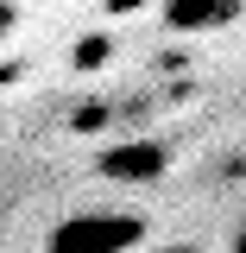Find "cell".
Wrapping results in <instances>:
<instances>
[{
    "instance_id": "1",
    "label": "cell",
    "mask_w": 246,
    "mask_h": 253,
    "mask_svg": "<svg viewBox=\"0 0 246 253\" xmlns=\"http://www.w3.org/2000/svg\"><path fill=\"white\" fill-rule=\"evenodd\" d=\"M145 241V221L126 209H82L51 228V253H133Z\"/></svg>"
},
{
    "instance_id": "2",
    "label": "cell",
    "mask_w": 246,
    "mask_h": 253,
    "mask_svg": "<svg viewBox=\"0 0 246 253\" xmlns=\"http://www.w3.org/2000/svg\"><path fill=\"white\" fill-rule=\"evenodd\" d=\"M240 13H246V0H164L171 32H227Z\"/></svg>"
},
{
    "instance_id": "3",
    "label": "cell",
    "mask_w": 246,
    "mask_h": 253,
    "mask_svg": "<svg viewBox=\"0 0 246 253\" xmlns=\"http://www.w3.org/2000/svg\"><path fill=\"white\" fill-rule=\"evenodd\" d=\"M107 171H114V177H158V171H164V152H158V146H145V152H114Z\"/></svg>"
},
{
    "instance_id": "4",
    "label": "cell",
    "mask_w": 246,
    "mask_h": 253,
    "mask_svg": "<svg viewBox=\"0 0 246 253\" xmlns=\"http://www.w3.org/2000/svg\"><path fill=\"white\" fill-rule=\"evenodd\" d=\"M13 32H19V6H13V0H0V51L13 44Z\"/></svg>"
},
{
    "instance_id": "5",
    "label": "cell",
    "mask_w": 246,
    "mask_h": 253,
    "mask_svg": "<svg viewBox=\"0 0 246 253\" xmlns=\"http://www.w3.org/2000/svg\"><path fill=\"white\" fill-rule=\"evenodd\" d=\"M164 253H177V247H164Z\"/></svg>"
}]
</instances>
